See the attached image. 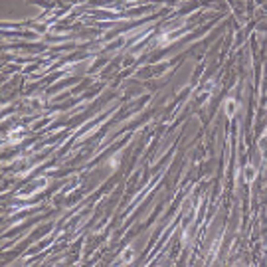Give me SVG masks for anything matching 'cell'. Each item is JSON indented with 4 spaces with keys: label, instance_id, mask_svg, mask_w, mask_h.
<instances>
[{
    "label": "cell",
    "instance_id": "cell-1",
    "mask_svg": "<svg viewBox=\"0 0 267 267\" xmlns=\"http://www.w3.org/2000/svg\"><path fill=\"white\" fill-rule=\"evenodd\" d=\"M226 109H228V115H229V117H234V111L238 109V105H235L234 101H228V103H226Z\"/></svg>",
    "mask_w": 267,
    "mask_h": 267
}]
</instances>
